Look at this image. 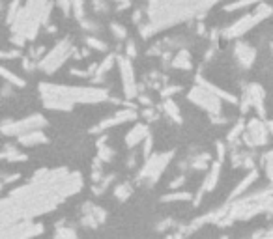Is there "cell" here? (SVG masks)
<instances>
[{"instance_id":"6da1fadb","label":"cell","mask_w":273,"mask_h":239,"mask_svg":"<svg viewBox=\"0 0 273 239\" xmlns=\"http://www.w3.org/2000/svg\"><path fill=\"white\" fill-rule=\"evenodd\" d=\"M39 88H41V93H55V95H60L71 103H77V101L92 103V101H103L107 98L103 90H96V88H70L56 86V84H39Z\"/></svg>"},{"instance_id":"7a4b0ae2","label":"cell","mask_w":273,"mask_h":239,"mask_svg":"<svg viewBox=\"0 0 273 239\" xmlns=\"http://www.w3.org/2000/svg\"><path fill=\"white\" fill-rule=\"evenodd\" d=\"M269 6L264 4L262 8L258 11H255V13H251V15H245L243 19H240V21H236L234 25L230 28H226V32H224V36L226 38H238V36H241L243 32H247L249 28H253L257 22H260L264 19V17H268L269 13Z\"/></svg>"},{"instance_id":"3957f363","label":"cell","mask_w":273,"mask_h":239,"mask_svg":"<svg viewBox=\"0 0 273 239\" xmlns=\"http://www.w3.org/2000/svg\"><path fill=\"white\" fill-rule=\"evenodd\" d=\"M47 124L43 119V116L39 114H34V116H28V118L21 119V122H8V124H2V133L4 135H22V133H28V131L32 129H39V127H43Z\"/></svg>"},{"instance_id":"277c9868","label":"cell","mask_w":273,"mask_h":239,"mask_svg":"<svg viewBox=\"0 0 273 239\" xmlns=\"http://www.w3.org/2000/svg\"><path fill=\"white\" fill-rule=\"evenodd\" d=\"M189 99H191L193 103L200 105L202 109H206L208 112H212V114H217L219 110H221V105H219V99L210 93L206 88H193L191 92H189Z\"/></svg>"},{"instance_id":"5b68a950","label":"cell","mask_w":273,"mask_h":239,"mask_svg":"<svg viewBox=\"0 0 273 239\" xmlns=\"http://www.w3.org/2000/svg\"><path fill=\"white\" fill-rule=\"evenodd\" d=\"M268 133L269 127H264L262 119H253L251 124L247 125V131L241 135L249 146H264L268 142Z\"/></svg>"},{"instance_id":"8992f818","label":"cell","mask_w":273,"mask_h":239,"mask_svg":"<svg viewBox=\"0 0 273 239\" xmlns=\"http://www.w3.org/2000/svg\"><path fill=\"white\" fill-rule=\"evenodd\" d=\"M70 51V41H60L58 43V47L56 49H53L49 53V56L41 62V67H43L45 71H55L58 65L62 64V60H64V56H66V53Z\"/></svg>"},{"instance_id":"52a82bcc","label":"cell","mask_w":273,"mask_h":239,"mask_svg":"<svg viewBox=\"0 0 273 239\" xmlns=\"http://www.w3.org/2000/svg\"><path fill=\"white\" fill-rule=\"evenodd\" d=\"M136 118V112L133 109H129V110H122V112H118V114H115L112 118H107V119H103L101 124L96 127V129H92V131H96V133H99V131H103V129H107V127H115V125H120V124H124V122H129V119H135Z\"/></svg>"},{"instance_id":"ba28073f","label":"cell","mask_w":273,"mask_h":239,"mask_svg":"<svg viewBox=\"0 0 273 239\" xmlns=\"http://www.w3.org/2000/svg\"><path fill=\"white\" fill-rule=\"evenodd\" d=\"M120 71H122V81H124V88H126L127 98H133L135 95V82H133V71H131V64L129 60L120 58Z\"/></svg>"},{"instance_id":"9c48e42d","label":"cell","mask_w":273,"mask_h":239,"mask_svg":"<svg viewBox=\"0 0 273 239\" xmlns=\"http://www.w3.org/2000/svg\"><path fill=\"white\" fill-rule=\"evenodd\" d=\"M43 95V103L47 109L53 110H71L73 103L67 101V99L60 98V95H55V93H41Z\"/></svg>"},{"instance_id":"30bf717a","label":"cell","mask_w":273,"mask_h":239,"mask_svg":"<svg viewBox=\"0 0 273 239\" xmlns=\"http://www.w3.org/2000/svg\"><path fill=\"white\" fill-rule=\"evenodd\" d=\"M146 135H148V127L146 125H142V124H139V125H135L129 133H127V136H126V144L129 148H133V146H136L139 142H142L144 138H146Z\"/></svg>"},{"instance_id":"8fae6325","label":"cell","mask_w":273,"mask_h":239,"mask_svg":"<svg viewBox=\"0 0 273 239\" xmlns=\"http://www.w3.org/2000/svg\"><path fill=\"white\" fill-rule=\"evenodd\" d=\"M19 142L25 144V146H34V144H43V142H47V136L39 129H32L28 131V133L19 135Z\"/></svg>"},{"instance_id":"7c38bea8","label":"cell","mask_w":273,"mask_h":239,"mask_svg":"<svg viewBox=\"0 0 273 239\" xmlns=\"http://www.w3.org/2000/svg\"><path fill=\"white\" fill-rule=\"evenodd\" d=\"M236 56L240 60V64L243 67H249L253 64V60H255V49H251L249 45H238L236 47Z\"/></svg>"},{"instance_id":"4fadbf2b","label":"cell","mask_w":273,"mask_h":239,"mask_svg":"<svg viewBox=\"0 0 273 239\" xmlns=\"http://www.w3.org/2000/svg\"><path fill=\"white\" fill-rule=\"evenodd\" d=\"M219 172H221V161L213 163V169L210 170V174H208L206 181H204V185H202V189H204V190H213V187L217 185Z\"/></svg>"},{"instance_id":"5bb4252c","label":"cell","mask_w":273,"mask_h":239,"mask_svg":"<svg viewBox=\"0 0 273 239\" xmlns=\"http://www.w3.org/2000/svg\"><path fill=\"white\" fill-rule=\"evenodd\" d=\"M257 170H253L251 174L247 176L245 179H243V181H241L240 185H238V187H236L234 189V193H232V196H230V200H234V198H238V196L241 195V193H243V190H247V187H249V185L253 183V181H255V178H257Z\"/></svg>"},{"instance_id":"9a60e30c","label":"cell","mask_w":273,"mask_h":239,"mask_svg":"<svg viewBox=\"0 0 273 239\" xmlns=\"http://www.w3.org/2000/svg\"><path fill=\"white\" fill-rule=\"evenodd\" d=\"M172 65H174V67H180V69H191V56H189V53L181 51L180 55L174 58Z\"/></svg>"},{"instance_id":"2e32d148","label":"cell","mask_w":273,"mask_h":239,"mask_svg":"<svg viewBox=\"0 0 273 239\" xmlns=\"http://www.w3.org/2000/svg\"><path fill=\"white\" fill-rule=\"evenodd\" d=\"M56 235L55 239H77V234L75 230L70 228V226H62V223H58V226H56Z\"/></svg>"},{"instance_id":"e0dca14e","label":"cell","mask_w":273,"mask_h":239,"mask_svg":"<svg viewBox=\"0 0 273 239\" xmlns=\"http://www.w3.org/2000/svg\"><path fill=\"white\" fill-rule=\"evenodd\" d=\"M131 185L129 183H122V185H118L115 189V195H116V198L120 202H124V200H127L129 196H131Z\"/></svg>"},{"instance_id":"ac0fdd59","label":"cell","mask_w":273,"mask_h":239,"mask_svg":"<svg viewBox=\"0 0 273 239\" xmlns=\"http://www.w3.org/2000/svg\"><path fill=\"white\" fill-rule=\"evenodd\" d=\"M112 157H115V150L109 146H103V144H99V153H98V159L99 161H103V163H109V161H112Z\"/></svg>"},{"instance_id":"d6986e66","label":"cell","mask_w":273,"mask_h":239,"mask_svg":"<svg viewBox=\"0 0 273 239\" xmlns=\"http://www.w3.org/2000/svg\"><path fill=\"white\" fill-rule=\"evenodd\" d=\"M115 178H116V174H109V176H105V178H103V181H101V183H99V181H98V183L99 185H96V187H94V193H96V195H103V193H105V190H107V187H109V185L110 183H112V181H115Z\"/></svg>"},{"instance_id":"ffe728a7","label":"cell","mask_w":273,"mask_h":239,"mask_svg":"<svg viewBox=\"0 0 273 239\" xmlns=\"http://www.w3.org/2000/svg\"><path fill=\"white\" fill-rule=\"evenodd\" d=\"M0 77L6 79V81H10L11 84H15V86H25V81H22V79H19V77L13 75L11 71L4 69V67H0Z\"/></svg>"},{"instance_id":"44dd1931","label":"cell","mask_w":273,"mask_h":239,"mask_svg":"<svg viewBox=\"0 0 273 239\" xmlns=\"http://www.w3.org/2000/svg\"><path fill=\"white\" fill-rule=\"evenodd\" d=\"M165 110H167V114L170 116V118L174 119V122H181L180 119V112H178V109H176V103L174 101H167V103H165Z\"/></svg>"},{"instance_id":"7402d4cb","label":"cell","mask_w":273,"mask_h":239,"mask_svg":"<svg viewBox=\"0 0 273 239\" xmlns=\"http://www.w3.org/2000/svg\"><path fill=\"white\" fill-rule=\"evenodd\" d=\"M180 200H191L189 193H172V195L163 196V202H180Z\"/></svg>"},{"instance_id":"603a6c76","label":"cell","mask_w":273,"mask_h":239,"mask_svg":"<svg viewBox=\"0 0 273 239\" xmlns=\"http://www.w3.org/2000/svg\"><path fill=\"white\" fill-rule=\"evenodd\" d=\"M81 224H82V226H86V228H96V226H98L99 223H98V221H96V219H94L92 213H86V215L82 217Z\"/></svg>"},{"instance_id":"cb8c5ba5","label":"cell","mask_w":273,"mask_h":239,"mask_svg":"<svg viewBox=\"0 0 273 239\" xmlns=\"http://www.w3.org/2000/svg\"><path fill=\"white\" fill-rule=\"evenodd\" d=\"M152 155V136L146 135V138H144V159H148Z\"/></svg>"},{"instance_id":"d4e9b609","label":"cell","mask_w":273,"mask_h":239,"mask_svg":"<svg viewBox=\"0 0 273 239\" xmlns=\"http://www.w3.org/2000/svg\"><path fill=\"white\" fill-rule=\"evenodd\" d=\"M112 32H115V36L118 39H124L126 38V28L120 27V25H112Z\"/></svg>"},{"instance_id":"484cf974","label":"cell","mask_w":273,"mask_h":239,"mask_svg":"<svg viewBox=\"0 0 273 239\" xmlns=\"http://www.w3.org/2000/svg\"><path fill=\"white\" fill-rule=\"evenodd\" d=\"M253 2H257V0H241V2H236V4H230V6H226V10H236V8H241V6L253 4Z\"/></svg>"},{"instance_id":"4316f807","label":"cell","mask_w":273,"mask_h":239,"mask_svg":"<svg viewBox=\"0 0 273 239\" xmlns=\"http://www.w3.org/2000/svg\"><path fill=\"white\" fill-rule=\"evenodd\" d=\"M170 226H172V221H170V219H165V221H161V223H159L155 228H157L159 232H163V230L170 228Z\"/></svg>"},{"instance_id":"83f0119b","label":"cell","mask_w":273,"mask_h":239,"mask_svg":"<svg viewBox=\"0 0 273 239\" xmlns=\"http://www.w3.org/2000/svg\"><path fill=\"white\" fill-rule=\"evenodd\" d=\"M186 183V176H180V178H176L172 183H170V189H176V187H180V185Z\"/></svg>"},{"instance_id":"f1b7e54d","label":"cell","mask_w":273,"mask_h":239,"mask_svg":"<svg viewBox=\"0 0 273 239\" xmlns=\"http://www.w3.org/2000/svg\"><path fill=\"white\" fill-rule=\"evenodd\" d=\"M88 43L92 45V47H96V49H99V51H105V45L101 43V41H98V39H88Z\"/></svg>"},{"instance_id":"f546056e","label":"cell","mask_w":273,"mask_h":239,"mask_svg":"<svg viewBox=\"0 0 273 239\" xmlns=\"http://www.w3.org/2000/svg\"><path fill=\"white\" fill-rule=\"evenodd\" d=\"M253 239H271V232H258V234H255L253 235Z\"/></svg>"},{"instance_id":"4dcf8cb0","label":"cell","mask_w":273,"mask_h":239,"mask_svg":"<svg viewBox=\"0 0 273 239\" xmlns=\"http://www.w3.org/2000/svg\"><path fill=\"white\" fill-rule=\"evenodd\" d=\"M135 161H136L135 155H131V157L127 159V166H129V169H133V166H135Z\"/></svg>"},{"instance_id":"1f68e13d","label":"cell","mask_w":273,"mask_h":239,"mask_svg":"<svg viewBox=\"0 0 273 239\" xmlns=\"http://www.w3.org/2000/svg\"><path fill=\"white\" fill-rule=\"evenodd\" d=\"M127 53H129V55H135V43H129L127 45Z\"/></svg>"},{"instance_id":"d6a6232c","label":"cell","mask_w":273,"mask_h":239,"mask_svg":"<svg viewBox=\"0 0 273 239\" xmlns=\"http://www.w3.org/2000/svg\"><path fill=\"white\" fill-rule=\"evenodd\" d=\"M167 239H174V235H169V237H167Z\"/></svg>"},{"instance_id":"836d02e7","label":"cell","mask_w":273,"mask_h":239,"mask_svg":"<svg viewBox=\"0 0 273 239\" xmlns=\"http://www.w3.org/2000/svg\"><path fill=\"white\" fill-rule=\"evenodd\" d=\"M221 239H229V237H221Z\"/></svg>"},{"instance_id":"e575fe53","label":"cell","mask_w":273,"mask_h":239,"mask_svg":"<svg viewBox=\"0 0 273 239\" xmlns=\"http://www.w3.org/2000/svg\"><path fill=\"white\" fill-rule=\"evenodd\" d=\"M0 189H2V185H0Z\"/></svg>"}]
</instances>
